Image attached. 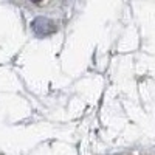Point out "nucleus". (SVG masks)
Instances as JSON below:
<instances>
[]
</instances>
